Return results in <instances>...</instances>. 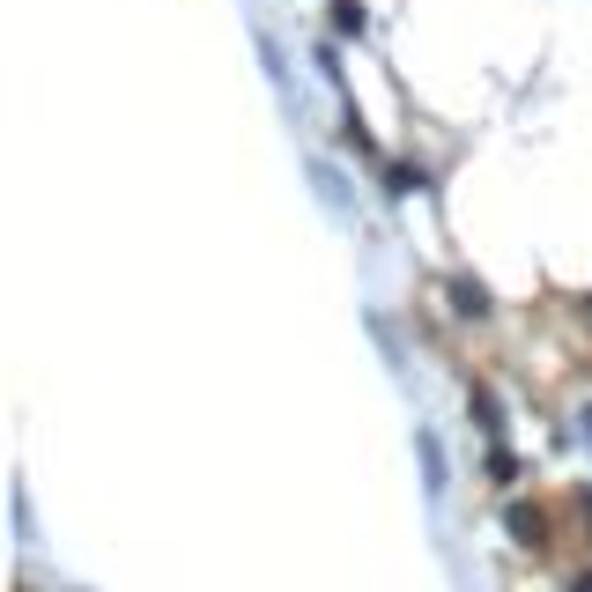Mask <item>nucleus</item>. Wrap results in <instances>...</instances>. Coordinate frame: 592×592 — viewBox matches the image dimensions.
<instances>
[]
</instances>
